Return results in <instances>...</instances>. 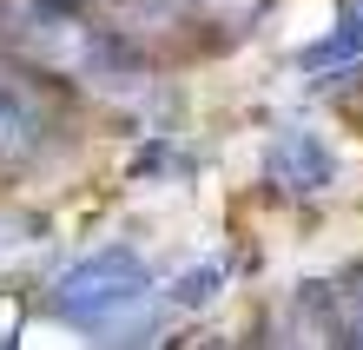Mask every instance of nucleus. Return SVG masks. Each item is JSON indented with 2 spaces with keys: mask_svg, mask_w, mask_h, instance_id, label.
I'll return each instance as SVG.
<instances>
[{
  "mask_svg": "<svg viewBox=\"0 0 363 350\" xmlns=\"http://www.w3.org/2000/svg\"><path fill=\"white\" fill-rule=\"evenodd\" d=\"M0 40L20 60H40V67H53L67 80H86L99 93H133L145 80V60H139L133 40L119 27L86 20L73 0H7L0 7Z\"/></svg>",
  "mask_w": 363,
  "mask_h": 350,
  "instance_id": "nucleus-1",
  "label": "nucleus"
},
{
  "mask_svg": "<svg viewBox=\"0 0 363 350\" xmlns=\"http://www.w3.org/2000/svg\"><path fill=\"white\" fill-rule=\"evenodd\" d=\"M145 291H152L145 258L125 251V245H106V251L73 258V265L53 278V311L67 317V324H106V317L133 311Z\"/></svg>",
  "mask_w": 363,
  "mask_h": 350,
  "instance_id": "nucleus-2",
  "label": "nucleus"
},
{
  "mask_svg": "<svg viewBox=\"0 0 363 350\" xmlns=\"http://www.w3.org/2000/svg\"><path fill=\"white\" fill-rule=\"evenodd\" d=\"M60 139V113L20 67H0V159L27 165Z\"/></svg>",
  "mask_w": 363,
  "mask_h": 350,
  "instance_id": "nucleus-3",
  "label": "nucleus"
},
{
  "mask_svg": "<svg viewBox=\"0 0 363 350\" xmlns=\"http://www.w3.org/2000/svg\"><path fill=\"white\" fill-rule=\"evenodd\" d=\"M264 179L277 192H291V199H317V192L337 185V152L324 133H311V126H284V133L271 139L264 152Z\"/></svg>",
  "mask_w": 363,
  "mask_h": 350,
  "instance_id": "nucleus-4",
  "label": "nucleus"
},
{
  "mask_svg": "<svg viewBox=\"0 0 363 350\" xmlns=\"http://www.w3.org/2000/svg\"><path fill=\"white\" fill-rule=\"evenodd\" d=\"M357 60H363V0L330 20V33L317 40V47H304V73H324V67L344 73V67H357Z\"/></svg>",
  "mask_w": 363,
  "mask_h": 350,
  "instance_id": "nucleus-5",
  "label": "nucleus"
},
{
  "mask_svg": "<svg viewBox=\"0 0 363 350\" xmlns=\"http://www.w3.org/2000/svg\"><path fill=\"white\" fill-rule=\"evenodd\" d=\"M225 278H231V265H225V258H205V265L179 271L165 297H172V311H199V304H211V297L225 291Z\"/></svg>",
  "mask_w": 363,
  "mask_h": 350,
  "instance_id": "nucleus-6",
  "label": "nucleus"
},
{
  "mask_svg": "<svg viewBox=\"0 0 363 350\" xmlns=\"http://www.w3.org/2000/svg\"><path fill=\"white\" fill-rule=\"evenodd\" d=\"M337 291V324H344V344H363V265L344 271V284H330Z\"/></svg>",
  "mask_w": 363,
  "mask_h": 350,
  "instance_id": "nucleus-7",
  "label": "nucleus"
},
{
  "mask_svg": "<svg viewBox=\"0 0 363 350\" xmlns=\"http://www.w3.org/2000/svg\"><path fill=\"white\" fill-rule=\"evenodd\" d=\"M73 7H93V0H73Z\"/></svg>",
  "mask_w": 363,
  "mask_h": 350,
  "instance_id": "nucleus-8",
  "label": "nucleus"
}]
</instances>
